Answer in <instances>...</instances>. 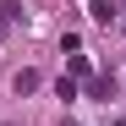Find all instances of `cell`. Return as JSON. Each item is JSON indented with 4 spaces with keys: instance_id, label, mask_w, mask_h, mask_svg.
<instances>
[{
    "instance_id": "cell-1",
    "label": "cell",
    "mask_w": 126,
    "mask_h": 126,
    "mask_svg": "<svg viewBox=\"0 0 126 126\" xmlns=\"http://www.w3.org/2000/svg\"><path fill=\"white\" fill-rule=\"evenodd\" d=\"M88 11H93V22H115V0H88Z\"/></svg>"
},
{
    "instance_id": "cell-2",
    "label": "cell",
    "mask_w": 126,
    "mask_h": 126,
    "mask_svg": "<svg viewBox=\"0 0 126 126\" xmlns=\"http://www.w3.org/2000/svg\"><path fill=\"white\" fill-rule=\"evenodd\" d=\"M11 88H16V93H33V88H38V71H16Z\"/></svg>"
},
{
    "instance_id": "cell-3",
    "label": "cell",
    "mask_w": 126,
    "mask_h": 126,
    "mask_svg": "<svg viewBox=\"0 0 126 126\" xmlns=\"http://www.w3.org/2000/svg\"><path fill=\"white\" fill-rule=\"evenodd\" d=\"M88 93H93V99H110V93H115V82H110V77H93V82H88Z\"/></svg>"
},
{
    "instance_id": "cell-4",
    "label": "cell",
    "mask_w": 126,
    "mask_h": 126,
    "mask_svg": "<svg viewBox=\"0 0 126 126\" xmlns=\"http://www.w3.org/2000/svg\"><path fill=\"white\" fill-rule=\"evenodd\" d=\"M60 126H77V121H60Z\"/></svg>"
}]
</instances>
